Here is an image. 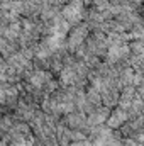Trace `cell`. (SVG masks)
<instances>
[{"label": "cell", "mask_w": 144, "mask_h": 146, "mask_svg": "<svg viewBox=\"0 0 144 146\" xmlns=\"http://www.w3.org/2000/svg\"><path fill=\"white\" fill-rule=\"evenodd\" d=\"M63 121L68 127L71 129H83L88 126V114H85L83 110H73L70 114L63 115Z\"/></svg>", "instance_id": "cell-1"}, {"label": "cell", "mask_w": 144, "mask_h": 146, "mask_svg": "<svg viewBox=\"0 0 144 146\" xmlns=\"http://www.w3.org/2000/svg\"><path fill=\"white\" fill-rule=\"evenodd\" d=\"M58 80L61 82L63 87H66V85H75V82L78 80V75H76L75 66H65V68L59 72V78H58Z\"/></svg>", "instance_id": "cell-2"}, {"label": "cell", "mask_w": 144, "mask_h": 146, "mask_svg": "<svg viewBox=\"0 0 144 146\" xmlns=\"http://www.w3.org/2000/svg\"><path fill=\"white\" fill-rule=\"evenodd\" d=\"M87 99H88V102H92L93 106H102L104 104V100H102V92L97 88V87H93V85H90L88 88H87Z\"/></svg>", "instance_id": "cell-3"}, {"label": "cell", "mask_w": 144, "mask_h": 146, "mask_svg": "<svg viewBox=\"0 0 144 146\" xmlns=\"http://www.w3.org/2000/svg\"><path fill=\"white\" fill-rule=\"evenodd\" d=\"M137 95L144 100V85H139V87H137Z\"/></svg>", "instance_id": "cell-4"}, {"label": "cell", "mask_w": 144, "mask_h": 146, "mask_svg": "<svg viewBox=\"0 0 144 146\" xmlns=\"http://www.w3.org/2000/svg\"><path fill=\"white\" fill-rule=\"evenodd\" d=\"M143 115H144V109H143Z\"/></svg>", "instance_id": "cell-5"}]
</instances>
